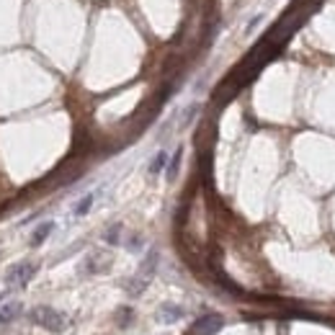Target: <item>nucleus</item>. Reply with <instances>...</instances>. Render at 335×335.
I'll return each instance as SVG.
<instances>
[{"label":"nucleus","mask_w":335,"mask_h":335,"mask_svg":"<svg viewBox=\"0 0 335 335\" xmlns=\"http://www.w3.org/2000/svg\"><path fill=\"white\" fill-rule=\"evenodd\" d=\"M52 232H54V222H42V225L34 230V235H31V248H39Z\"/></svg>","instance_id":"7"},{"label":"nucleus","mask_w":335,"mask_h":335,"mask_svg":"<svg viewBox=\"0 0 335 335\" xmlns=\"http://www.w3.org/2000/svg\"><path fill=\"white\" fill-rule=\"evenodd\" d=\"M222 325H225V320H222L219 314H204L201 320H196V322H194L191 335H214Z\"/></svg>","instance_id":"3"},{"label":"nucleus","mask_w":335,"mask_h":335,"mask_svg":"<svg viewBox=\"0 0 335 335\" xmlns=\"http://www.w3.org/2000/svg\"><path fill=\"white\" fill-rule=\"evenodd\" d=\"M183 314H186V309H183V307H178V304H162V307L157 309V320H160L162 325L178 322Z\"/></svg>","instance_id":"4"},{"label":"nucleus","mask_w":335,"mask_h":335,"mask_svg":"<svg viewBox=\"0 0 335 335\" xmlns=\"http://www.w3.org/2000/svg\"><path fill=\"white\" fill-rule=\"evenodd\" d=\"M93 204H96V194H85V196L72 207V214H75V217H85V214L93 209Z\"/></svg>","instance_id":"9"},{"label":"nucleus","mask_w":335,"mask_h":335,"mask_svg":"<svg viewBox=\"0 0 335 335\" xmlns=\"http://www.w3.org/2000/svg\"><path fill=\"white\" fill-rule=\"evenodd\" d=\"M29 322H34L36 327H44L49 332H65L67 325H70L67 314H62V312H57L54 307H47V304L29 309Z\"/></svg>","instance_id":"1"},{"label":"nucleus","mask_w":335,"mask_h":335,"mask_svg":"<svg viewBox=\"0 0 335 335\" xmlns=\"http://www.w3.org/2000/svg\"><path fill=\"white\" fill-rule=\"evenodd\" d=\"M126 250L139 253V250H142V237H139V235H132V237L126 240Z\"/></svg>","instance_id":"13"},{"label":"nucleus","mask_w":335,"mask_h":335,"mask_svg":"<svg viewBox=\"0 0 335 335\" xmlns=\"http://www.w3.org/2000/svg\"><path fill=\"white\" fill-rule=\"evenodd\" d=\"M103 240H106L108 245H119V243H121V225L108 227V230L103 232Z\"/></svg>","instance_id":"12"},{"label":"nucleus","mask_w":335,"mask_h":335,"mask_svg":"<svg viewBox=\"0 0 335 335\" xmlns=\"http://www.w3.org/2000/svg\"><path fill=\"white\" fill-rule=\"evenodd\" d=\"M21 312H24V304H21V302H8V304H0V322H13Z\"/></svg>","instance_id":"5"},{"label":"nucleus","mask_w":335,"mask_h":335,"mask_svg":"<svg viewBox=\"0 0 335 335\" xmlns=\"http://www.w3.org/2000/svg\"><path fill=\"white\" fill-rule=\"evenodd\" d=\"M39 273V263L36 260H21V263H13L8 271H6V286L8 289H24L29 286V281Z\"/></svg>","instance_id":"2"},{"label":"nucleus","mask_w":335,"mask_h":335,"mask_svg":"<svg viewBox=\"0 0 335 335\" xmlns=\"http://www.w3.org/2000/svg\"><path fill=\"white\" fill-rule=\"evenodd\" d=\"M181 157H183V150L178 147L176 150V155H173V160H168V168H165V171H168V178H176L178 176V168H181Z\"/></svg>","instance_id":"11"},{"label":"nucleus","mask_w":335,"mask_h":335,"mask_svg":"<svg viewBox=\"0 0 335 335\" xmlns=\"http://www.w3.org/2000/svg\"><path fill=\"white\" fill-rule=\"evenodd\" d=\"M157 260H160V255H157V253L152 250V253H150V255L144 258V263L139 266L137 276H142V278H147V281H150V278L155 276V271H157Z\"/></svg>","instance_id":"6"},{"label":"nucleus","mask_w":335,"mask_h":335,"mask_svg":"<svg viewBox=\"0 0 335 335\" xmlns=\"http://www.w3.org/2000/svg\"><path fill=\"white\" fill-rule=\"evenodd\" d=\"M106 266H108V260H103V255H101V253H93V255L85 260V271H88V273L106 271Z\"/></svg>","instance_id":"10"},{"label":"nucleus","mask_w":335,"mask_h":335,"mask_svg":"<svg viewBox=\"0 0 335 335\" xmlns=\"http://www.w3.org/2000/svg\"><path fill=\"white\" fill-rule=\"evenodd\" d=\"M165 168H168V152L160 150V152L152 157V162H150V168H147V173H150V176H160Z\"/></svg>","instance_id":"8"}]
</instances>
